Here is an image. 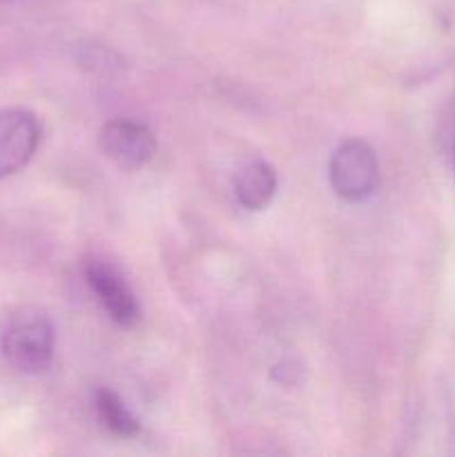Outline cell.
Listing matches in <instances>:
<instances>
[{
    "instance_id": "cell-7",
    "label": "cell",
    "mask_w": 455,
    "mask_h": 457,
    "mask_svg": "<svg viewBox=\"0 0 455 457\" xmlns=\"http://www.w3.org/2000/svg\"><path fill=\"white\" fill-rule=\"evenodd\" d=\"M96 413L98 420L107 427V431H112L114 436L134 437L141 431L138 420L134 418L132 411L125 406V402L116 393L107 391V388L96 393Z\"/></svg>"
},
{
    "instance_id": "cell-2",
    "label": "cell",
    "mask_w": 455,
    "mask_h": 457,
    "mask_svg": "<svg viewBox=\"0 0 455 457\" xmlns=\"http://www.w3.org/2000/svg\"><path fill=\"white\" fill-rule=\"evenodd\" d=\"M328 174L330 186L342 199L364 201L379 186L377 154L361 138H348L335 150Z\"/></svg>"
},
{
    "instance_id": "cell-4",
    "label": "cell",
    "mask_w": 455,
    "mask_h": 457,
    "mask_svg": "<svg viewBox=\"0 0 455 457\" xmlns=\"http://www.w3.org/2000/svg\"><path fill=\"white\" fill-rule=\"evenodd\" d=\"M85 275H87L89 288L105 306L107 315L123 328H132L141 317V308L125 277L112 263L101 262V259L89 262Z\"/></svg>"
},
{
    "instance_id": "cell-6",
    "label": "cell",
    "mask_w": 455,
    "mask_h": 457,
    "mask_svg": "<svg viewBox=\"0 0 455 457\" xmlns=\"http://www.w3.org/2000/svg\"><path fill=\"white\" fill-rule=\"evenodd\" d=\"M277 192V172L272 165L263 161H254L241 168L235 177V195L244 208L263 210L272 201Z\"/></svg>"
},
{
    "instance_id": "cell-1",
    "label": "cell",
    "mask_w": 455,
    "mask_h": 457,
    "mask_svg": "<svg viewBox=\"0 0 455 457\" xmlns=\"http://www.w3.org/2000/svg\"><path fill=\"white\" fill-rule=\"evenodd\" d=\"M56 333L47 315L34 308H16L0 321V353L13 370L40 375L52 366Z\"/></svg>"
},
{
    "instance_id": "cell-3",
    "label": "cell",
    "mask_w": 455,
    "mask_h": 457,
    "mask_svg": "<svg viewBox=\"0 0 455 457\" xmlns=\"http://www.w3.org/2000/svg\"><path fill=\"white\" fill-rule=\"evenodd\" d=\"M38 119L22 107L0 110V179L21 172L40 145Z\"/></svg>"
},
{
    "instance_id": "cell-5",
    "label": "cell",
    "mask_w": 455,
    "mask_h": 457,
    "mask_svg": "<svg viewBox=\"0 0 455 457\" xmlns=\"http://www.w3.org/2000/svg\"><path fill=\"white\" fill-rule=\"evenodd\" d=\"M101 147L116 165L138 170L156 154V138L145 125L134 120H110L101 129Z\"/></svg>"
}]
</instances>
